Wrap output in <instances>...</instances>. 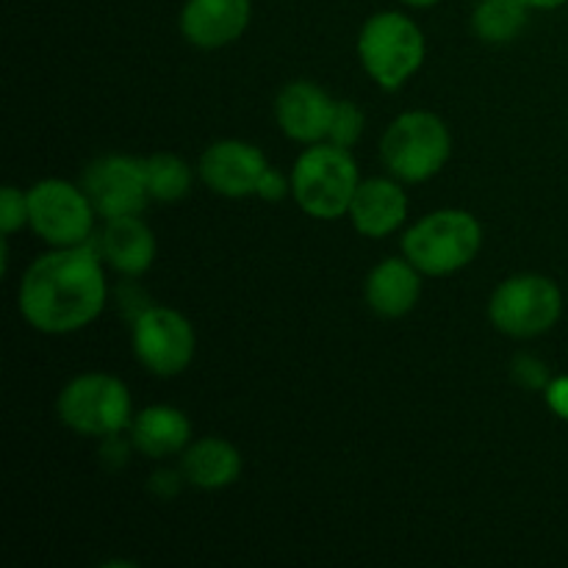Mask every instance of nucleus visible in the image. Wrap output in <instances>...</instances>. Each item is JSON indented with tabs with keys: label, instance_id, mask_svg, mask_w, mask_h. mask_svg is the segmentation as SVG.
<instances>
[{
	"label": "nucleus",
	"instance_id": "b1692460",
	"mask_svg": "<svg viewBox=\"0 0 568 568\" xmlns=\"http://www.w3.org/2000/svg\"><path fill=\"white\" fill-rule=\"evenodd\" d=\"M288 194H292V175L286 178V172L275 170V166H266L258 181V189H255V197L266 200V203H281Z\"/></svg>",
	"mask_w": 568,
	"mask_h": 568
},
{
	"label": "nucleus",
	"instance_id": "9d476101",
	"mask_svg": "<svg viewBox=\"0 0 568 568\" xmlns=\"http://www.w3.org/2000/svg\"><path fill=\"white\" fill-rule=\"evenodd\" d=\"M81 186L103 220L142 214L144 205L150 203L144 159L133 155H100L83 170Z\"/></svg>",
	"mask_w": 568,
	"mask_h": 568
},
{
	"label": "nucleus",
	"instance_id": "9b49d317",
	"mask_svg": "<svg viewBox=\"0 0 568 568\" xmlns=\"http://www.w3.org/2000/svg\"><path fill=\"white\" fill-rule=\"evenodd\" d=\"M270 166L266 155L244 139H220L200 155V178L214 194L227 200L255 197L261 175Z\"/></svg>",
	"mask_w": 568,
	"mask_h": 568
},
{
	"label": "nucleus",
	"instance_id": "a211bd4d",
	"mask_svg": "<svg viewBox=\"0 0 568 568\" xmlns=\"http://www.w3.org/2000/svg\"><path fill=\"white\" fill-rule=\"evenodd\" d=\"M181 471L186 477V486L220 491L242 477V453L220 436L197 438L183 449Z\"/></svg>",
	"mask_w": 568,
	"mask_h": 568
},
{
	"label": "nucleus",
	"instance_id": "4468645a",
	"mask_svg": "<svg viewBox=\"0 0 568 568\" xmlns=\"http://www.w3.org/2000/svg\"><path fill=\"white\" fill-rule=\"evenodd\" d=\"M355 231L366 239H386L408 220V194L397 178H369L361 181L347 211Z\"/></svg>",
	"mask_w": 568,
	"mask_h": 568
},
{
	"label": "nucleus",
	"instance_id": "f03ea898",
	"mask_svg": "<svg viewBox=\"0 0 568 568\" xmlns=\"http://www.w3.org/2000/svg\"><path fill=\"white\" fill-rule=\"evenodd\" d=\"M358 186L353 153L333 142L308 144L292 166V197L311 220L333 222L347 216Z\"/></svg>",
	"mask_w": 568,
	"mask_h": 568
},
{
	"label": "nucleus",
	"instance_id": "ddd939ff",
	"mask_svg": "<svg viewBox=\"0 0 568 568\" xmlns=\"http://www.w3.org/2000/svg\"><path fill=\"white\" fill-rule=\"evenodd\" d=\"M336 100L314 81H292L277 92L275 120L292 142H327Z\"/></svg>",
	"mask_w": 568,
	"mask_h": 568
},
{
	"label": "nucleus",
	"instance_id": "bb28decb",
	"mask_svg": "<svg viewBox=\"0 0 568 568\" xmlns=\"http://www.w3.org/2000/svg\"><path fill=\"white\" fill-rule=\"evenodd\" d=\"M527 3L532 6V9H560V6H566L568 0H527Z\"/></svg>",
	"mask_w": 568,
	"mask_h": 568
},
{
	"label": "nucleus",
	"instance_id": "cd10ccee",
	"mask_svg": "<svg viewBox=\"0 0 568 568\" xmlns=\"http://www.w3.org/2000/svg\"><path fill=\"white\" fill-rule=\"evenodd\" d=\"M405 6H410V9H433L436 3H442V0H403Z\"/></svg>",
	"mask_w": 568,
	"mask_h": 568
},
{
	"label": "nucleus",
	"instance_id": "dca6fc26",
	"mask_svg": "<svg viewBox=\"0 0 568 568\" xmlns=\"http://www.w3.org/2000/svg\"><path fill=\"white\" fill-rule=\"evenodd\" d=\"M100 255L125 277H142L155 264V236L139 214L105 220L100 233Z\"/></svg>",
	"mask_w": 568,
	"mask_h": 568
},
{
	"label": "nucleus",
	"instance_id": "393cba45",
	"mask_svg": "<svg viewBox=\"0 0 568 568\" xmlns=\"http://www.w3.org/2000/svg\"><path fill=\"white\" fill-rule=\"evenodd\" d=\"M544 399H547L549 410H552L558 419L568 422V375L552 377L549 386L544 388Z\"/></svg>",
	"mask_w": 568,
	"mask_h": 568
},
{
	"label": "nucleus",
	"instance_id": "412c9836",
	"mask_svg": "<svg viewBox=\"0 0 568 568\" xmlns=\"http://www.w3.org/2000/svg\"><path fill=\"white\" fill-rule=\"evenodd\" d=\"M366 131V114L358 103L353 100H336V109H333L331 131H327V142L338 144V148L353 150L361 142Z\"/></svg>",
	"mask_w": 568,
	"mask_h": 568
},
{
	"label": "nucleus",
	"instance_id": "7ed1b4c3",
	"mask_svg": "<svg viewBox=\"0 0 568 568\" xmlns=\"http://www.w3.org/2000/svg\"><path fill=\"white\" fill-rule=\"evenodd\" d=\"M483 247V225L464 209L422 216L403 236V255L425 277H447L469 266Z\"/></svg>",
	"mask_w": 568,
	"mask_h": 568
},
{
	"label": "nucleus",
	"instance_id": "423d86ee",
	"mask_svg": "<svg viewBox=\"0 0 568 568\" xmlns=\"http://www.w3.org/2000/svg\"><path fill=\"white\" fill-rule=\"evenodd\" d=\"M55 414L67 430L87 438H111L131 430L133 399L125 383L105 372L78 375L61 388Z\"/></svg>",
	"mask_w": 568,
	"mask_h": 568
},
{
	"label": "nucleus",
	"instance_id": "a878e982",
	"mask_svg": "<svg viewBox=\"0 0 568 568\" xmlns=\"http://www.w3.org/2000/svg\"><path fill=\"white\" fill-rule=\"evenodd\" d=\"M186 483V477H183V471L178 475V471H155L153 477H150V488L155 491V497H172V494L181 491V486Z\"/></svg>",
	"mask_w": 568,
	"mask_h": 568
},
{
	"label": "nucleus",
	"instance_id": "f257e3e1",
	"mask_svg": "<svg viewBox=\"0 0 568 568\" xmlns=\"http://www.w3.org/2000/svg\"><path fill=\"white\" fill-rule=\"evenodd\" d=\"M109 281L100 250L89 244L53 247L26 270L17 305L28 325L44 336H70L103 314Z\"/></svg>",
	"mask_w": 568,
	"mask_h": 568
},
{
	"label": "nucleus",
	"instance_id": "4be33fe9",
	"mask_svg": "<svg viewBox=\"0 0 568 568\" xmlns=\"http://www.w3.org/2000/svg\"><path fill=\"white\" fill-rule=\"evenodd\" d=\"M510 377H514L525 392H544V388L549 386V381H552L549 366L532 353L514 355V361H510Z\"/></svg>",
	"mask_w": 568,
	"mask_h": 568
},
{
	"label": "nucleus",
	"instance_id": "aec40b11",
	"mask_svg": "<svg viewBox=\"0 0 568 568\" xmlns=\"http://www.w3.org/2000/svg\"><path fill=\"white\" fill-rule=\"evenodd\" d=\"M150 200L155 203H178L189 197L194 186V170L175 153H153L144 159Z\"/></svg>",
	"mask_w": 568,
	"mask_h": 568
},
{
	"label": "nucleus",
	"instance_id": "1a4fd4ad",
	"mask_svg": "<svg viewBox=\"0 0 568 568\" xmlns=\"http://www.w3.org/2000/svg\"><path fill=\"white\" fill-rule=\"evenodd\" d=\"M133 355L155 377H178L192 366L197 353L194 327L181 311L166 305H148L133 316Z\"/></svg>",
	"mask_w": 568,
	"mask_h": 568
},
{
	"label": "nucleus",
	"instance_id": "20e7f679",
	"mask_svg": "<svg viewBox=\"0 0 568 568\" xmlns=\"http://www.w3.org/2000/svg\"><path fill=\"white\" fill-rule=\"evenodd\" d=\"M425 53V33L403 11H377L358 33L361 67L386 92L403 89L422 70Z\"/></svg>",
	"mask_w": 568,
	"mask_h": 568
},
{
	"label": "nucleus",
	"instance_id": "39448f33",
	"mask_svg": "<svg viewBox=\"0 0 568 568\" xmlns=\"http://www.w3.org/2000/svg\"><path fill=\"white\" fill-rule=\"evenodd\" d=\"M453 153V133L433 111H405L381 139V159L386 170L403 183H425L447 166Z\"/></svg>",
	"mask_w": 568,
	"mask_h": 568
},
{
	"label": "nucleus",
	"instance_id": "6e6552de",
	"mask_svg": "<svg viewBox=\"0 0 568 568\" xmlns=\"http://www.w3.org/2000/svg\"><path fill=\"white\" fill-rule=\"evenodd\" d=\"M92 200L83 186L61 178H44L28 189V225L50 247H78L89 244L94 231Z\"/></svg>",
	"mask_w": 568,
	"mask_h": 568
},
{
	"label": "nucleus",
	"instance_id": "0eeeda50",
	"mask_svg": "<svg viewBox=\"0 0 568 568\" xmlns=\"http://www.w3.org/2000/svg\"><path fill=\"white\" fill-rule=\"evenodd\" d=\"M564 314V292L538 272L510 275L488 300V320L508 338H536L552 331Z\"/></svg>",
	"mask_w": 568,
	"mask_h": 568
},
{
	"label": "nucleus",
	"instance_id": "2eb2a0df",
	"mask_svg": "<svg viewBox=\"0 0 568 568\" xmlns=\"http://www.w3.org/2000/svg\"><path fill=\"white\" fill-rule=\"evenodd\" d=\"M422 272L408 258H386L366 275V305L383 320H403L422 297Z\"/></svg>",
	"mask_w": 568,
	"mask_h": 568
},
{
	"label": "nucleus",
	"instance_id": "5701e85b",
	"mask_svg": "<svg viewBox=\"0 0 568 568\" xmlns=\"http://www.w3.org/2000/svg\"><path fill=\"white\" fill-rule=\"evenodd\" d=\"M22 225H28V192L17 186H3L0 189V231L3 236H11Z\"/></svg>",
	"mask_w": 568,
	"mask_h": 568
},
{
	"label": "nucleus",
	"instance_id": "f3484780",
	"mask_svg": "<svg viewBox=\"0 0 568 568\" xmlns=\"http://www.w3.org/2000/svg\"><path fill=\"white\" fill-rule=\"evenodd\" d=\"M131 444L153 460L183 455L192 444V422L175 405H150L131 422Z\"/></svg>",
	"mask_w": 568,
	"mask_h": 568
},
{
	"label": "nucleus",
	"instance_id": "f8f14e48",
	"mask_svg": "<svg viewBox=\"0 0 568 568\" xmlns=\"http://www.w3.org/2000/svg\"><path fill=\"white\" fill-rule=\"evenodd\" d=\"M253 20V0H186L181 33L200 50H220L244 37Z\"/></svg>",
	"mask_w": 568,
	"mask_h": 568
},
{
	"label": "nucleus",
	"instance_id": "6ab92c4d",
	"mask_svg": "<svg viewBox=\"0 0 568 568\" xmlns=\"http://www.w3.org/2000/svg\"><path fill=\"white\" fill-rule=\"evenodd\" d=\"M532 6L527 0H477L471 28L488 44H508L525 31Z\"/></svg>",
	"mask_w": 568,
	"mask_h": 568
}]
</instances>
